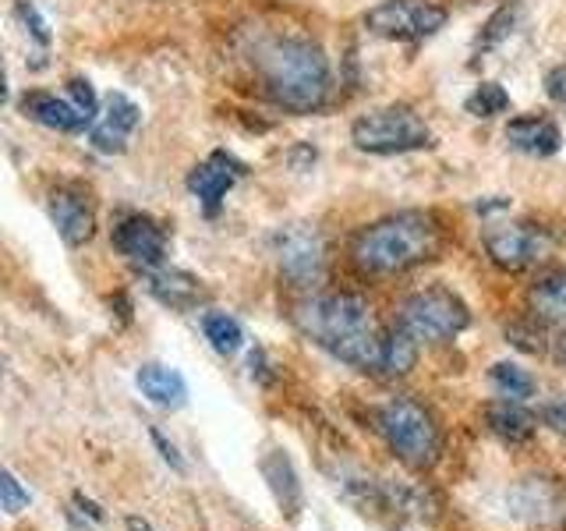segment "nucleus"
<instances>
[{
    "label": "nucleus",
    "instance_id": "1",
    "mask_svg": "<svg viewBox=\"0 0 566 531\" xmlns=\"http://www.w3.org/2000/svg\"><path fill=\"white\" fill-rule=\"evenodd\" d=\"M297 326L305 336L329 351L333 358L358 372H379L382 365V344L386 330L379 326L376 312L358 294H315L301 301Z\"/></svg>",
    "mask_w": 566,
    "mask_h": 531
},
{
    "label": "nucleus",
    "instance_id": "2",
    "mask_svg": "<svg viewBox=\"0 0 566 531\" xmlns=\"http://www.w3.org/2000/svg\"><path fill=\"white\" fill-rule=\"evenodd\" d=\"M255 71L262 88L283 111L312 114L329 96V61L305 35H273L255 46Z\"/></svg>",
    "mask_w": 566,
    "mask_h": 531
},
{
    "label": "nucleus",
    "instance_id": "3",
    "mask_svg": "<svg viewBox=\"0 0 566 531\" xmlns=\"http://www.w3.org/2000/svg\"><path fill=\"white\" fill-rule=\"evenodd\" d=\"M439 248V227L429 212H397V217H386L379 223L365 227L358 238H354L350 256L361 266L365 273L389 277V273H403L411 266L432 259Z\"/></svg>",
    "mask_w": 566,
    "mask_h": 531
},
{
    "label": "nucleus",
    "instance_id": "4",
    "mask_svg": "<svg viewBox=\"0 0 566 531\" xmlns=\"http://www.w3.org/2000/svg\"><path fill=\"white\" fill-rule=\"evenodd\" d=\"M379 433L407 468H429L442 450V433L424 404L397 397L379 407Z\"/></svg>",
    "mask_w": 566,
    "mask_h": 531
},
{
    "label": "nucleus",
    "instance_id": "5",
    "mask_svg": "<svg viewBox=\"0 0 566 531\" xmlns=\"http://www.w3.org/2000/svg\"><path fill=\"white\" fill-rule=\"evenodd\" d=\"M350 138L361 153L371 156H400L432 146V128L411 106H382L350 124Z\"/></svg>",
    "mask_w": 566,
    "mask_h": 531
},
{
    "label": "nucleus",
    "instance_id": "6",
    "mask_svg": "<svg viewBox=\"0 0 566 531\" xmlns=\"http://www.w3.org/2000/svg\"><path fill=\"white\" fill-rule=\"evenodd\" d=\"M471 323L468 305L447 288H429L411 294L400 305V326L415 333L421 344H447Z\"/></svg>",
    "mask_w": 566,
    "mask_h": 531
},
{
    "label": "nucleus",
    "instance_id": "7",
    "mask_svg": "<svg viewBox=\"0 0 566 531\" xmlns=\"http://www.w3.org/2000/svg\"><path fill=\"white\" fill-rule=\"evenodd\" d=\"M365 25L382 40L418 43L447 25V11L439 4H429V0H386V4L365 14Z\"/></svg>",
    "mask_w": 566,
    "mask_h": 531
},
{
    "label": "nucleus",
    "instance_id": "8",
    "mask_svg": "<svg viewBox=\"0 0 566 531\" xmlns=\"http://www.w3.org/2000/svg\"><path fill=\"white\" fill-rule=\"evenodd\" d=\"M553 248V238L548 230L538 223H527V220H513V223H495L485 230V252L489 259L500 266V270H527L548 256Z\"/></svg>",
    "mask_w": 566,
    "mask_h": 531
},
{
    "label": "nucleus",
    "instance_id": "9",
    "mask_svg": "<svg viewBox=\"0 0 566 531\" xmlns=\"http://www.w3.org/2000/svg\"><path fill=\"white\" fill-rule=\"evenodd\" d=\"M276 262L287 280L297 288H312L326 270V244L323 235L308 223H291L276 235Z\"/></svg>",
    "mask_w": 566,
    "mask_h": 531
},
{
    "label": "nucleus",
    "instance_id": "10",
    "mask_svg": "<svg viewBox=\"0 0 566 531\" xmlns=\"http://www.w3.org/2000/svg\"><path fill=\"white\" fill-rule=\"evenodd\" d=\"M114 248L128 262L142 266V270H159L167 259V235L153 217L128 212V217L114 227Z\"/></svg>",
    "mask_w": 566,
    "mask_h": 531
},
{
    "label": "nucleus",
    "instance_id": "11",
    "mask_svg": "<svg viewBox=\"0 0 566 531\" xmlns=\"http://www.w3.org/2000/svg\"><path fill=\"white\" fill-rule=\"evenodd\" d=\"M50 220L71 248L88 244L96 235V209L78 185H61L50 191Z\"/></svg>",
    "mask_w": 566,
    "mask_h": 531
},
{
    "label": "nucleus",
    "instance_id": "12",
    "mask_svg": "<svg viewBox=\"0 0 566 531\" xmlns=\"http://www.w3.org/2000/svg\"><path fill=\"white\" fill-rule=\"evenodd\" d=\"M241 174H244V164H238L234 156L212 153L206 164H199L188 174V191L202 202L206 212H217L220 202L227 199V191L238 185Z\"/></svg>",
    "mask_w": 566,
    "mask_h": 531
},
{
    "label": "nucleus",
    "instance_id": "13",
    "mask_svg": "<svg viewBox=\"0 0 566 531\" xmlns=\"http://www.w3.org/2000/svg\"><path fill=\"white\" fill-rule=\"evenodd\" d=\"M138 121H142L138 106L128 96H124V93H114L111 100L103 103L96 124L88 128V142H93L99 153H124L132 132L138 128Z\"/></svg>",
    "mask_w": 566,
    "mask_h": 531
},
{
    "label": "nucleus",
    "instance_id": "14",
    "mask_svg": "<svg viewBox=\"0 0 566 531\" xmlns=\"http://www.w3.org/2000/svg\"><path fill=\"white\" fill-rule=\"evenodd\" d=\"M510 503H513V513L531 524H556L566 518L563 492L553 478H524V482L513 489Z\"/></svg>",
    "mask_w": 566,
    "mask_h": 531
},
{
    "label": "nucleus",
    "instance_id": "15",
    "mask_svg": "<svg viewBox=\"0 0 566 531\" xmlns=\"http://www.w3.org/2000/svg\"><path fill=\"white\" fill-rule=\"evenodd\" d=\"M22 111H25V117H32L35 124H43V128H50V132L75 135V132L93 128V121H88L75 103L57 100L50 93H25L22 96Z\"/></svg>",
    "mask_w": 566,
    "mask_h": 531
},
{
    "label": "nucleus",
    "instance_id": "16",
    "mask_svg": "<svg viewBox=\"0 0 566 531\" xmlns=\"http://www.w3.org/2000/svg\"><path fill=\"white\" fill-rule=\"evenodd\" d=\"M527 305L538 323L566 330V266L538 273V280L527 291Z\"/></svg>",
    "mask_w": 566,
    "mask_h": 531
},
{
    "label": "nucleus",
    "instance_id": "17",
    "mask_svg": "<svg viewBox=\"0 0 566 531\" xmlns=\"http://www.w3.org/2000/svg\"><path fill=\"white\" fill-rule=\"evenodd\" d=\"M506 142L527 156H553L563 146V135L548 117H517L506 124Z\"/></svg>",
    "mask_w": 566,
    "mask_h": 531
},
{
    "label": "nucleus",
    "instance_id": "18",
    "mask_svg": "<svg viewBox=\"0 0 566 531\" xmlns=\"http://www.w3.org/2000/svg\"><path fill=\"white\" fill-rule=\"evenodd\" d=\"M138 389L146 394L156 407H181L188 400V383L185 376L177 368H167V365H159V362H146L138 368V376H135Z\"/></svg>",
    "mask_w": 566,
    "mask_h": 531
},
{
    "label": "nucleus",
    "instance_id": "19",
    "mask_svg": "<svg viewBox=\"0 0 566 531\" xmlns=\"http://www.w3.org/2000/svg\"><path fill=\"white\" fill-rule=\"evenodd\" d=\"M489 433L500 436L503 442H527L535 436V415H527L517 400H495L485 407Z\"/></svg>",
    "mask_w": 566,
    "mask_h": 531
},
{
    "label": "nucleus",
    "instance_id": "20",
    "mask_svg": "<svg viewBox=\"0 0 566 531\" xmlns=\"http://www.w3.org/2000/svg\"><path fill=\"white\" fill-rule=\"evenodd\" d=\"M149 294L156 301H164V305L170 309H188L199 301L202 288H199V280H195L191 273H181V270H149Z\"/></svg>",
    "mask_w": 566,
    "mask_h": 531
},
{
    "label": "nucleus",
    "instance_id": "21",
    "mask_svg": "<svg viewBox=\"0 0 566 531\" xmlns=\"http://www.w3.org/2000/svg\"><path fill=\"white\" fill-rule=\"evenodd\" d=\"M418 336L407 333L400 323L394 330H386V344H382V365L379 372L382 376H407L418 362Z\"/></svg>",
    "mask_w": 566,
    "mask_h": 531
},
{
    "label": "nucleus",
    "instance_id": "22",
    "mask_svg": "<svg viewBox=\"0 0 566 531\" xmlns=\"http://www.w3.org/2000/svg\"><path fill=\"white\" fill-rule=\"evenodd\" d=\"M489 379L495 386V394H500L503 400H531L535 397V379H531V372L521 368V365H513V362H495L492 372H489Z\"/></svg>",
    "mask_w": 566,
    "mask_h": 531
},
{
    "label": "nucleus",
    "instance_id": "23",
    "mask_svg": "<svg viewBox=\"0 0 566 531\" xmlns=\"http://www.w3.org/2000/svg\"><path fill=\"white\" fill-rule=\"evenodd\" d=\"M262 475L270 478V486L276 492L280 507L294 513L297 503H301V489H297V475L291 468V460L283 457V454H270V457L262 460Z\"/></svg>",
    "mask_w": 566,
    "mask_h": 531
},
{
    "label": "nucleus",
    "instance_id": "24",
    "mask_svg": "<svg viewBox=\"0 0 566 531\" xmlns=\"http://www.w3.org/2000/svg\"><path fill=\"white\" fill-rule=\"evenodd\" d=\"M202 330H206V341L217 347L220 354H238L241 344H244V330L234 315L227 312H209L202 319Z\"/></svg>",
    "mask_w": 566,
    "mask_h": 531
},
{
    "label": "nucleus",
    "instance_id": "25",
    "mask_svg": "<svg viewBox=\"0 0 566 531\" xmlns=\"http://www.w3.org/2000/svg\"><path fill=\"white\" fill-rule=\"evenodd\" d=\"M468 114L474 117H495V114H506L510 111V96H506V88L503 85H495V82H482L474 88V93L468 96Z\"/></svg>",
    "mask_w": 566,
    "mask_h": 531
},
{
    "label": "nucleus",
    "instance_id": "26",
    "mask_svg": "<svg viewBox=\"0 0 566 531\" xmlns=\"http://www.w3.org/2000/svg\"><path fill=\"white\" fill-rule=\"evenodd\" d=\"M517 14H521L517 4H506V8L495 11L489 18V25L482 29V35H478V50H492L500 40H506V35L513 32V22H517Z\"/></svg>",
    "mask_w": 566,
    "mask_h": 531
},
{
    "label": "nucleus",
    "instance_id": "27",
    "mask_svg": "<svg viewBox=\"0 0 566 531\" xmlns=\"http://www.w3.org/2000/svg\"><path fill=\"white\" fill-rule=\"evenodd\" d=\"M67 93H71V103L78 106V111L96 124V117H99V100H96V88L88 85L85 79H71L67 82Z\"/></svg>",
    "mask_w": 566,
    "mask_h": 531
},
{
    "label": "nucleus",
    "instance_id": "28",
    "mask_svg": "<svg viewBox=\"0 0 566 531\" xmlns=\"http://www.w3.org/2000/svg\"><path fill=\"white\" fill-rule=\"evenodd\" d=\"M0 496H4V510L8 513H22L29 507V500H32L29 489H22V482H18L11 471L0 475Z\"/></svg>",
    "mask_w": 566,
    "mask_h": 531
},
{
    "label": "nucleus",
    "instance_id": "29",
    "mask_svg": "<svg viewBox=\"0 0 566 531\" xmlns=\"http://www.w3.org/2000/svg\"><path fill=\"white\" fill-rule=\"evenodd\" d=\"M14 11H18V18H22V22L29 25V32L35 35V40H40V43H50V29H46V22L40 18V11H35L32 4H25V0H18Z\"/></svg>",
    "mask_w": 566,
    "mask_h": 531
},
{
    "label": "nucleus",
    "instance_id": "30",
    "mask_svg": "<svg viewBox=\"0 0 566 531\" xmlns=\"http://www.w3.org/2000/svg\"><path fill=\"white\" fill-rule=\"evenodd\" d=\"M542 421H545V425H553L556 433H563V436H566V400L545 404V407H542Z\"/></svg>",
    "mask_w": 566,
    "mask_h": 531
},
{
    "label": "nucleus",
    "instance_id": "31",
    "mask_svg": "<svg viewBox=\"0 0 566 531\" xmlns=\"http://www.w3.org/2000/svg\"><path fill=\"white\" fill-rule=\"evenodd\" d=\"M545 85H548V96H553L556 103H566V67H553V71H548Z\"/></svg>",
    "mask_w": 566,
    "mask_h": 531
},
{
    "label": "nucleus",
    "instance_id": "32",
    "mask_svg": "<svg viewBox=\"0 0 566 531\" xmlns=\"http://www.w3.org/2000/svg\"><path fill=\"white\" fill-rule=\"evenodd\" d=\"M153 442H156V447H159V454H164V460H167L170 468L185 471V460H181V454H177V447H174V442H167V439L159 436L156 429H153Z\"/></svg>",
    "mask_w": 566,
    "mask_h": 531
},
{
    "label": "nucleus",
    "instance_id": "33",
    "mask_svg": "<svg viewBox=\"0 0 566 531\" xmlns=\"http://www.w3.org/2000/svg\"><path fill=\"white\" fill-rule=\"evenodd\" d=\"M556 358H559V362L566 365V330L559 333V341H556Z\"/></svg>",
    "mask_w": 566,
    "mask_h": 531
},
{
    "label": "nucleus",
    "instance_id": "34",
    "mask_svg": "<svg viewBox=\"0 0 566 531\" xmlns=\"http://www.w3.org/2000/svg\"><path fill=\"white\" fill-rule=\"evenodd\" d=\"M128 528H132V531H153L146 521H138V518H128Z\"/></svg>",
    "mask_w": 566,
    "mask_h": 531
}]
</instances>
